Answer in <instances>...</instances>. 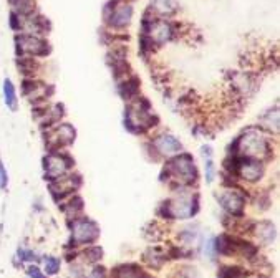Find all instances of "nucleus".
Masks as SVG:
<instances>
[{
  "label": "nucleus",
  "mask_w": 280,
  "mask_h": 278,
  "mask_svg": "<svg viewBox=\"0 0 280 278\" xmlns=\"http://www.w3.org/2000/svg\"><path fill=\"white\" fill-rule=\"evenodd\" d=\"M237 147L244 157L259 159L269 154V141L259 129H249L237 139Z\"/></svg>",
  "instance_id": "nucleus-1"
},
{
  "label": "nucleus",
  "mask_w": 280,
  "mask_h": 278,
  "mask_svg": "<svg viewBox=\"0 0 280 278\" xmlns=\"http://www.w3.org/2000/svg\"><path fill=\"white\" fill-rule=\"evenodd\" d=\"M196 209H197L196 197L184 194L164 204V214L169 219H189L196 214Z\"/></svg>",
  "instance_id": "nucleus-2"
},
{
  "label": "nucleus",
  "mask_w": 280,
  "mask_h": 278,
  "mask_svg": "<svg viewBox=\"0 0 280 278\" xmlns=\"http://www.w3.org/2000/svg\"><path fill=\"white\" fill-rule=\"evenodd\" d=\"M169 172L181 182H192L196 179V166L189 154H179L169 164Z\"/></svg>",
  "instance_id": "nucleus-3"
},
{
  "label": "nucleus",
  "mask_w": 280,
  "mask_h": 278,
  "mask_svg": "<svg viewBox=\"0 0 280 278\" xmlns=\"http://www.w3.org/2000/svg\"><path fill=\"white\" fill-rule=\"evenodd\" d=\"M100 235V228L90 219H80L73 224V240L76 244H91Z\"/></svg>",
  "instance_id": "nucleus-4"
},
{
  "label": "nucleus",
  "mask_w": 280,
  "mask_h": 278,
  "mask_svg": "<svg viewBox=\"0 0 280 278\" xmlns=\"http://www.w3.org/2000/svg\"><path fill=\"white\" fill-rule=\"evenodd\" d=\"M151 120H153V114L149 113L148 103L146 101H139L128 109L126 121L130 125V128H136V129L148 128L151 125Z\"/></svg>",
  "instance_id": "nucleus-5"
},
{
  "label": "nucleus",
  "mask_w": 280,
  "mask_h": 278,
  "mask_svg": "<svg viewBox=\"0 0 280 278\" xmlns=\"http://www.w3.org/2000/svg\"><path fill=\"white\" fill-rule=\"evenodd\" d=\"M71 168V161L63 154H50L45 159V172L50 179H60Z\"/></svg>",
  "instance_id": "nucleus-6"
},
{
  "label": "nucleus",
  "mask_w": 280,
  "mask_h": 278,
  "mask_svg": "<svg viewBox=\"0 0 280 278\" xmlns=\"http://www.w3.org/2000/svg\"><path fill=\"white\" fill-rule=\"evenodd\" d=\"M17 45L18 50L22 53H30V55H45L48 50L47 43L38 38L36 35H22L17 38Z\"/></svg>",
  "instance_id": "nucleus-7"
},
{
  "label": "nucleus",
  "mask_w": 280,
  "mask_h": 278,
  "mask_svg": "<svg viewBox=\"0 0 280 278\" xmlns=\"http://www.w3.org/2000/svg\"><path fill=\"white\" fill-rule=\"evenodd\" d=\"M237 168H239V174H241V177L246 179V181H249V182L259 181V179L262 177V174H264L262 164H260L257 159L246 157V159L241 161Z\"/></svg>",
  "instance_id": "nucleus-8"
},
{
  "label": "nucleus",
  "mask_w": 280,
  "mask_h": 278,
  "mask_svg": "<svg viewBox=\"0 0 280 278\" xmlns=\"http://www.w3.org/2000/svg\"><path fill=\"white\" fill-rule=\"evenodd\" d=\"M219 202L232 215H241L242 209H244V197L239 192H235V190H226L224 194L219 195Z\"/></svg>",
  "instance_id": "nucleus-9"
},
{
  "label": "nucleus",
  "mask_w": 280,
  "mask_h": 278,
  "mask_svg": "<svg viewBox=\"0 0 280 278\" xmlns=\"http://www.w3.org/2000/svg\"><path fill=\"white\" fill-rule=\"evenodd\" d=\"M153 146L156 147L157 152L163 154V156H174V154H179L182 149L181 143L171 134H163L159 138H156Z\"/></svg>",
  "instance_id": "nucleus-10"
},
{
  "label": "nucleus",
  "mask_w": 280,
  "mask_h": 278,
  "mask_svg": "<svg viewBox=\"0 0 280 278\" xmlns=\"http://www.w3.org/2000/svg\"><path fill=\"white\" fill-rule=\"evenodd\" d=\"M131 17H133V9L128 4H121L113 9L111 15H109V23L116 28L126 27L131 22Z\"/></svg>",
  "instance_id": "nucleus-11"
},
{
  "label": "nucleus",
  "mask_w": 280,
  "mask_h": 278,
  "mask_svg": "<svg viewBox=\"0 0 280 278\" xmlns=\"http://www.w3.org/2000/svg\"><path fill=\"white\" fill-rule=\"evenodd\" d=\"M73 139H75V131H73V128L70 125H62L55 129V131H52L48 143H53L57 146H65V144L73 143Z\"/></svg>",
  "instance_id": "nucleus-12"
},
{
  "label": "nucleus",
  "mask_w": 280,
  "mask_h": 278,
  "mask_svg": "<svg viewBox=\"0 0 280 278\" xmlns=\"http://www.w3.org/2000/svg\"><path fill=\"white\" fill-rule=\"evenodd\" d=\"M116 278H149L141 268H138L136 265H125V267L118 268Z\"/></svg>",
  "instance_id": "nucleus-13"
},
{
  "label": "nucleus",
  "mask_w": 280,
  "mask_h": 278,
  "mask_svg": "<svg viewBox=\"0 0 280 278\" xmlns=\"http://www.w3.org/2000/svg\"><path fill=\"white\" fill-rule=\"evenodd\" d=\"M151 5H153V9L161 15H169L178 9V2H176V0H153Z\"/></svg>",
  "instance_id": "nucleus-14"
},
{
  "label": "nucleus",
  "mask_w": 280,
  "mask_h": 278,
  "mask_svg": "<svg viewBox=\"0 0 280 278\" xmlns=\"http://www.w3.org/2000/svg\"><path fill=\"white\" fill-rule=\"evenodd\" d=\"M4 98H5V104L10 109L17 108V93H15V86L10 80H5L4 82Z\"/></svg>",
  "instance_id": "nucleus-15"
},
{
  "label": "nucleus",
  "mask_w": 280,
  "mask_h": 278,
  "mask_svg": "<svg viewBox=\"0 0 280 278\" xmlns=\"http://www.w3.org/2000/svg\"><path fill=\"white\" fill-rule=\"evenodd\" d=\"M257 235L264 240L265 244H269L275 237V228L270 224V222H262V224H259L257 227Z\"/></svg>",
  "instance_id": "nucleus-16"
},
{
  "label": "nucleus",
  "mask_w": 280,
  "mask_h": 278,
  "mask_svg": "<svg viewBox=\"0 0 280 278\" xmlns=\"http://www.w3.org/2000/svg\"><path fill=\"white\" fill-rule=\"evenodd\" d=\"M58 270H60V260H58V258L48 257L45 260V271H47V273L48 275H55V273H58Z\"/></svg>",
  "instance_id": "nucleus-17"
},
{
  "label": "nucleus",
  "mask_w": 280,
  "mask_h": 278,
  "mask_svg": "<svg viewBox=\"0 0 280 278\" xmlns=\"http://www.w3.org/2000/svg\"><path fill=\"white\" fill-rule=\"evenodd\" d=\"M101 249H98V247H93V249H88L87 252H85V257H88L90 262H96L101 258Z\"/></svg>",
  "instance_id": "nucleus-18"
},
{
  "label": "nucleus",
  "mask_w": 280,
  "mask_h": 278,
  "mask_svg": "<svg viewBox=\"0 0 280 278\" xmlns=\"http://www.w3.org/2000/svg\"><path fill=\"white\" fill-rule=\"evenodd\" d=\"M18 257H20L23 262H30V260H33V258H35V253L30 252V250L18 249Z\"/></svg>",
  "instance_id": "nucleus-19"
},
{
  "label": "nucleus",
  "mask_w": 280,
  "mask_h": 278,
  "mask_svg": "<svg viewBox=\"0 0 280 278\" xmlns=\"http://www.w3.org/2000/svg\"><path fill=\"white\" fill-rule=\"evenodd\" d=\"M7 171H5L4 168V164H2V161H0V189H4L5 185H7Z\"/></svg>",
  "instance_id": "nucleus-20"
},
{
  "label": "nucleus",
  "mask_w": 280,
  "mask_h": 278,
  "mask_svg": "<svg viewBox=\"0 0 280 278\" xmlns=\"http://www.w3.org/2000/svg\"><path fill=\"white\" fill-rule=\"evenodd\" d=\"M28 276H30V278H47L36 267H30V268H28Z\"/></svg>",
  "instance_id": "nucleus-21"
},
{
  "label": "nucleus",
  "mask_w": 280,
  "mask_h": 278,
  "mask_svg": "<svg viewBox=\"0 0 280 278\" xmlns=\"http://www.w3.org/2000/svg\"><path fill=\"white\" fill-rule=\"evenodd\" d=\"M88 278H105V268H95L91 273L88 275Z\"/></svg>",
  "instance_id": "nucleus-22"
}]
</instances>
